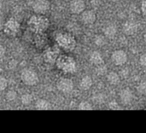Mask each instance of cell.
Returning <instances> with one entry per match:
<instances>
[{
	"label": "cell",
	"instance_id": "5b68a950",
	"mask_svg": "<svg viewBox=\"0 0 146 133\" xmlns=\"http://www.w3.org/2000/svg\"><path fill=\"white\" fill-rule=\"evenodd\" d=\"M33 10L38 15H44L47 13L50 8L49 0H35L32 5Z\"/></svg>",
	"mask_w": 146,
	"mask_h": 133
},
{
	"label": "cell",
	"instance_id": "4316f807",
	"mask_svg": "<svg viewBox=\"0 0 146 133\" xmlns=\"http://www.w3.org/2000/svg\"><path fill=\"white\" fill-rule=\"evenodd\" d=\"M139 62H140V64H141L143 67H146V53L143 54V55L140 56V58H139Z\"/></svg>",
	"mask_w": 146,
	"mask_h": 133
},
{
	"label": "cell",
	"instance_id": "6da1fadb",
	"mask_svg": "<svg viewBox=\"0 0 146 133\" xmlns=\"http://www.w3.org/2000/svg\"><path fill=\"white\" fill-rule=\"evenodd\" d=\"M27 24L32 32L39 34L47 30L50 25V21L47 17L37 14V15H33L30 17Z\"/></svg>",
	"mask_w": 146,
	"mask_h": 133
},
{
	"label": "cell",
	"instance_id": "3957f363",
	"mask_svg": "<svg viewBox=\"0 0 146 133\" xmlns=\"http://www.w3.org/2000/svg\"><path fill=\"white\" fill-rule=\"evenodd\" d=\"M56 67L66 73H73L77 69L75 60L67 55H60L56 61Z\"/></svg>",
	"mask_w": 146,
	"mask_h": 133
},
{
	"label": "cell",
	"instance_id": "30bf717a",
	"mask_svg": "<svg viewBox=\"0 0 146 133\" xmlns=\"http://www.w3.org/2000/svg\"><path fill=\"white\" fill-rule=\"evenodd\" d=\"M69 9L73 14H81L86 9V3L84 0H72L69 4Z\"/></svg>",
	"mask_w": 146,
	"mask_h": 133
},
{
	"label": "cell",
	"instance_id": "e0dca14e",
	"mask_svg": "<svg viewBox=\"0 0 146 133\" xmlns=\"http://www.w3.org/2000/svg\"><path fill=\"white\" fill-rule=\"evenodd\" d=\"M92 85V79L90 76H85L81 79L80 82V87L83 91H87L89 90Z\"/></svg>",
	"mask_w": 146,
	"mask_h": 133
},
{
	"label": "cell",
	"instance_id": "83f0119b",
	"mask_svg": "<svg viewBox=\"0 0 146 133\" xmlns=\"http://www.w3.org/2000/svg\"><path fill=\"white\" fill-rule=\"evenodd\" d=\"M141 10H142L143 15H144L145 16H146V0L142 3V5H141Z\"/></svg>",
	"mask_w": 146,
	"mask_h": 133
},
{
	"label": "cell",
	"instance_id": "f1b7e54d",
	"mask_svg": "<svg viewBox=\"0 0 146 133\" xmlns=\"http://www.w3.org/2000/svg\"><path fill=\"white\" fill-rule=\"evenodd\" d=\"M4 54H5V49H4V47L0 44V59L3 58V56H4Z\"/></svg>",
	"mask_w": 146,
	"mask_h": 133
},
{
	"label": "cell",
	"instance_id": "d6a6232c",
	"mask_svg": "<svg viewBox=\"0 0 146 133\" xmlns=\"http://www.w3.org/2000/svg\"><path fill=\"white\" fill-rule=\"evenodd\" d=\"M1 7H2V3H1V2H0V9H1Z\"/></svg>",
	"mask_w": 146,
	"mask_h": 133
},
{
	"label": "cell",
	"instance_id": "52a82bcc",
	"mask_svg": "<svg viewBox=\"0 0 146 133\" xmlns=\"http://www.w3.org/2000/svg\"><path fill=\"white\" fill-rule=\"evenodd\" d=\"M111 61L116 66L124 65L127 62V54L122 50H115L111 55Z\"/></svg>",
	"mask_w": 146,
	"mask_h": 133
},
{
	"label": "cell",
	"instance_id": "9a60e30c",
	"mask_svg": "<svg viewBox=\"0 0 146 133\" xmlns=\"http://www.w3.org/2000/svg\"><path fill=\"white\" fill-rule=\"evenodd\" d=\"M90 62L92 64L96 65V66L104 63V59H103V56H102L101 53L99 51H97V50L91 53V55H90Z\"/></svg>",
	"mask_w": 146,
	"mask_h": 133
},
{
	"label": "cell",
	"instance_id": "ac0fdd59",
	"mask_svg": "<svg viewBox=\"0 0 146 133\" xmlns=\"http://www.w3.org/2000/svg\"><path fill=\"white\" fill-rule=\"evenodd\" d=\"M35 107L36 109H40V110H47V109H51L50 103L45 99H38L35 103Z\"/></svg>",
	"mask_w": 146,
	"mask_h": 133
},
{
	"label": "cell",
	"instance_id": "d4e9b609",
	"mask_svg": "<svg viewBox=\"0 0 146 133\" xmlns=\"http://www.w3.org/2000/svg\"><path fill=\"white\" fill-rule=\"evenodd\" d=\"M8 86V80L5 77L0 76V91H4Z\"/></svg>",
	"mask_w": 146,
	"mask_h": 133
},
{
	"label": "cell",
	"instance_id": "5bb4252c",
	"mask_svg": "<svg viewBox=\"0 0 146 133\" xmlns=\"http://www.w3.org/2000/svg\"><path fill=\"white\" fill-rule=\"evenodd\" d=\"M104 36L108 38H113L117 33V27L114 24H109L104 28Z\"/></svg>",
	"mask_w": 146,
	"mask_h": 133
},
{
	"label": "cell",
	"instance_id": "9c48e42d",
	"mask_svg": "<svg viewBox=\"0 0 146 133\" xmlns=\"http://www.w3.org/2000/svg\"><path fill=\"white\" fill-rule=\"evenodd\" d=\"M20 27H21L20 23L16 20H15L13 18L8 20L7 22L4 24L5 32H7L9 34H15V33H17L18 31L20 30Z\"/></svg>",
	"mask_w": 146,
	"mask_h": 133
},
{
	"label": "cell",
	"instance_id": "f546056e",
	"mask_svg": "<svg viewBox=\"0 0 146 133\" xmlns=\"http://www.w3.org/2000/svg\"><path fill=\"white\" fill-rule=\"evenodd\" d=\"M3 26H4V23H3V21L2 17L0 16V31L3 28Z\"/></svg>",
	"mask_w": 146,
	"mask_h": 133
},
{
	"label": "cell",
	"instance_id": "d6986e66",
	"mask_svg": "<svg viewBox=\"0 0 146 133\" xmlns=\"http://www.w3.org/2000/svg\"><path fill=\"white\" fill-rule=\"evenodd\" d=\"M94 43L98 47H103L107 44V39L104 35H97L94 39Z\"/></svg>",
	"mask_w": 146,
	"mask_h": 133
},
{
	"label": "cell",
	"instance_id": "4dcf8cb0",
	"mask_svg": "<svg viewBox=\"0 0 146 133\" xmlns=\"http://www.w3.org/2000/svg\"><path fill=\"white\" fill-rule=\"evenodd\" d=\"M144 40H145V43L146 44V33L144 35Z\"/></svg>",
	"mask_w": 146,
	"mask_h": 133
},
{
	"label": "cell",
	"instance_id": "836d02e7",
	"mask_svg": "<svg viewBox=\"0 0 146 133\" xmlns=\"http://www.w3.org/2000/svg\"><path fill=\"white\" fill-rule=\"evenodd\" d=\"M15 1H21V0H15Z\"/></svg>",
	"mask_w": 146,
	"mask_h": 133
},
{
	"label": "cell",
	"instance_id": "1f68e13d",
	"mask_svg": "<svg viewBox=\"0 0 146 133\" xmlns=\"http://www.w3.org/2000/svg\"><path fill=\"white\" fill-rule=\"evenodd\" d=\"M109 1H110V2H117L119 0H109Z\"/></svg>",
	"mask_w": 146,
	"mask_h": 133
},
{
	"label": "cell",
	"instance_id": "484cf974",
	"mask_svg": "<svg viewBox=\"0 0 146 133\" xmlns=\"http://www.w3.org/2000/svg\"><path fill=\"white\" fill-rule=\"evenodd\" d=\"M109 108H110V109H115V110L120 109V106H119V104H118L116 102H112V103H110L109 104Z\"/></svg>",
	"mask_w": 146,
	"mask_h": 133
},
{
	"label": "cell",
	"instance_id": "ffe728a7",
	"mask_svg": "<svg viewBox=\"0 0 146 133\" xmlns=\"http://www.w3.org/2000/svg\"><path fill=\"white\" fill-rule=\"evenodd\" d=\"M21 103L23 105H29L33 101V97H32V95H30L28 93L24 94V95L21 96Z\"/></svg>",
	"mask_w": 146,
	"mask_h": 133
},
{
	"label": "cell",
	"instance_id": "cb8c5ba5",
	"mask_svg": "<svg viewBox=\"0 0 146 133\" xmlns=\"http://www.w3.org/2000/svg\"><path fill=\"white\" fill-rule=\"evenodd\" d=\"M16 96L17 95H16V92L15 91H9L5 95V98L8 102H11L16 98Z\"/></svg>",
	"mask_w": 146,
	"mask_h": 133
},
{
	"label": "cell",
	"instance_id": "8fae6325",
	"mask_svg": "<svg viewBox=\"0 0 146 133\" xmlns=\"http://www.w3.org/2000/svg\"><path fill=\"white\" fill-rule=\"evenodd\" d=\"M97 15L93 10H84L81 13L80 20L86 25H92L96 21Z\"/></svg>",
	"mask_w": 146,
	"mask_h": 133
},
{
	"label": "cell",
	"instance_id": "8992f818",
	"mask_svg": "<svg viewBox=\"0 0 146 133\" xmlns=\"http://www.w3.org/2000/svg\"><path fill=\"white\" fill-rule=\"evenodd\" d=\"M60 56V49L56 46L48 48L44 53V60L47 63H54Z\"/></svg>",
	"mask_w": 146,
	"mask_h": 133
},
{
	"label": "cell",
	"instance_id": "44dd1931",
	"mask_svg": "<svg viewBox=\"0 0 146 133\" xmlns=\"http://www.w3.org/2000/svg\"><path fill=\"white\" fill-rule=\"evenodd\" d=\"M78 109H80V110H92V104L89 102L83 101V102H81L79 104Z\"/></svg>",
	"mask_w": 146,
	"mask_h": 133
},
{
	"label": "cell",
	"instance_id": "7402d4cb",
	"mask_svg": "<svg viewBox=\"0 0 146 133\" xmlns=\"http://www.w3.org/2000/svg\"><path fill=\"white\" fill-rule=\"evenodd\" d=\"M96 72H97V73L98 75H104L107 73V67L104 63L99 64V65H97Z\"/></svg>",
	"mask_w": 146,
	"mask_h": 133
},
{
	"label": "cell",
	"instance_id": "603a6c76",
	"mask_svg": "<svg viewBox=\"0 0 146 133\" xmlns=\"http://www.w3.org/2000/svg\"><path fill=\"white\" fill-rule=\"evenodd\" d=\"M137 91L141 95H146V81H143L137 86Z\"/></svg>",
	"mask_w": 146,
	"mask_h": 133
},
{
	"label": "cell",
	"instance_id": "7c38bea8",
	"mask_svg": "<svg viewBox=\"0 0 146 133\" xmlns=\"http://www.w3.org/2000/svg\"><path fill=\"white\" fill-rule=\"evenodd\" d=\"M120 101L123 105H129L133 100V93L130 89H123L119 94Z\"/></svg>",
	"mask_w": 146,
	"mask_h": 133
},
{
	"label": "cell",
	"instance_id": "ba28073f",
	"mask_svg": "<svg viewBox=\"0 0 146 133\" xmlns=\"http://www.w3.org/2000/svg\"><path fill=\"white\" fill-rule=\"evenodd\" d=\"M56 87L62 93H70L74 89V83L70 79L62 78L57 81Z\"/></svg>",
	"mask_w": 146,
	"mask_h": 133
},
{
	"label": "cell",
	"instance_id": "4fadbf2b",
	"mask_svg": "<svg viewBox=\"0 0 146 133\" xmlns=\"http://www.w3.org/2000/svg\"><path fill=\"white\" fill-rule=\"evenodd\" d=\"M122 31L123 32L126 34V35H133L137 32L138 31V24L135 22V21H126L124 24H123V26H122Z\"/></svg>",
	"mask_w": 146,
	"mask_h": 133
},
{
	"label": "cell",
	"instance_id": "2e32d148",
	"mask_svg": "<svg viewBox=\"0 0 146 133\" xmlns=\"http://www.w3.org/2000/svg\"><path fill=\"white\" fill-rule=\"evenodd\" d=\"M107 80L112 85H117L121 82V78L119 74L115 72H110L107 74Z\"/></svg>",
	"mask_w": 146,
	"mask_h": 133
},
{
	"label": "cell",
	"instance_id": "277c9868",
	"mask_svg": "<svg viewBox=\"0 0 146 133\" xmlns=\"http://www.w3.org/2000/svg\"><path fill=\"white\" fill-rule=\"evenodd\" d=\"M21 79L25 85L29 86L36 85L38 83V76L37 73L31 68H25L21 71Z\"/></svg>",
	"mask_w": 146,
	"mask_h": 133
},
{
	"label": "cell",
	"instance_id": "7a4b0ae2",
	"mask_svg": "<svg viewBox=\"0 0 146 133\" xmlns=\"http://www.w3.org/2000/svg\"><path fill=\"white\" fill-rule=\"evenodd\" d=\"M56 41L61 48L68 51L74 50L77 44L75 38L71 33L66 32H58L56 36Z\"/></svg>",
	"mask_w": 146,
	"mask_h": 133
}]
</instances>
